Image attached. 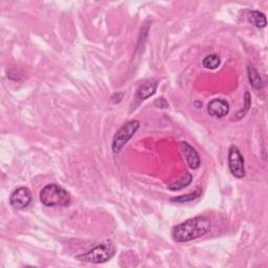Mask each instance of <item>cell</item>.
Here are the masks:
<instances>
[{"label": "cell", "mask_w": 268, "mask_h": 268, "mask_svg": "<svg viewBox=\"0 0 268 268\" xmlns=\"http://www.w3.org/2000/svg\"><path fill=\"white\" fill-rule=\"evenodd\" d=\"M157 89V82L154 80H149L143 83L141 86L139 87L137 91V95L139 97V100L144 101L148 97L152 96Z\"/></svg>", "instance_id": "9c48e42d"}, {"label": "cell", "mask_w": 268, "mask_h": 268, "mask_svg": "<svg viewBox=\"0 0 268 268\" xmlns=\"http://www.w3.org/2000/svg\"><path fill=\"white\" fill-rule=\"evenodd\" d=\"M229 104L223 99H215L208 105V112L211 116L222 118L228 114Z\"/></svg>", "instance_id": "52a82bcc"}, {"label": "cell", "mask_w": 268, "mask_h": 268, "mask_svg": "<svg viewBox=\"0 0 268 268\" xmlns=\"http://www.w3.org/2000/svg\"><path fill=\"white\" fill-rule=\"evenodd\" d=\"M202 191L200 189H197L195 192L193 193H190L188 195H182V196H179V197H175V198H172L171 200L174 201V202H189V201H193L196 198H198L200 195H201Z\"/></svg>", "instance_id": "5bb4252c"}, {"label": "cell", "mask_w": 268, "mask_h": 268, "mask_svg": "<svg viewBox=\"0 0 268 268\" xmlns=\"http://www.w3.org/2000/svg\"><path fill=\"white\" fill-rule=\"evenodd\" d=\"M140 121L137 119H133L128 121L124 126L115 133L112 140V151L114 153H118L124 146L132 139V137L136 134V132L140 128Z\"/></svg>", "instance_id": "277c9868"}, {"label": "cell", "mask_w": 268, "mask_h": 268, "mask_svg": "<svg viewBox=\"0 0 268 268\" xmlns=\"http://www.w3.org/2000/svg\"><path fill=\"white\" fill-rule=\"evenodd\" d=\"M180 147L184 155L187 160L188 165L190 166L191 169H198L200 166V156L197 153V151L195 150L191 145H189L187 142H181Z\"/></svg>", "instance_id": "ba28073f"}, {"label": "cell", "mask_w": 268, "mask_h": 268, "mask_svg": "<svg viewBox=\"0 0 268 268\" xmlns=\"http://www.w3.org/2000/svg\"><path fill=\"white\" fill-rule=\"evenodd\" d=\"M247 74H248V80L249 83L251 84V86L254 88H261L263 86V81L260 76L259 72L257 71L253 66H248L247 68Z\"/></svg>", "instance_id": "8fae6325"}, {"label": "cell", "mask_w": 268, "mask_h": 268, "mask_svg": "<svg viewBox=\"0 0 268 268\" xmlns=\"http://www.w3.org/2000/svg\"><path fill=\"white\" fill-rule=\"evenodd\" d=\"M221 60L219 58V56L217 55H210V56H206L203 59V66L208 69H216L219 65H220Z\"/></svg>", "instance_id": "4fadbf2b"}, {"label": "cell", "mask_w": 268, "mask_h": 268, "mask_svg": "<svg viewBox=\"0 0 268 268\" xmlns=\"http://www.w3.org/2000/svg\"><path fill=\"white\" fill-rule=\"evenodd\" d=\"M248 21L258 29H264L266 27L265 15L259 11H251L248 15Z\"/></svg>", "instance_id": "30bf717a"}, {"label": "cell", "mask_w": 268, "mask_h": 268, "mask_svg": "<svg viewBox=\"0 0 268 268\" xmlns=\"http://www.w3.org/2000/svg\"><path fill=\"white\" fill-rule=\"evenodd\" d=\"M192 178L193 177H192V175L190 173H186L178 181L174 182V184L170 185L168 187V189L171 190V191H179L181 189L187 188L192 182Z\"/></svg>", "instance_id": "7c38bea8"}, {"label": "cell", "mask_w": 268, "mask_h": 268, "mask_svg": "<svg viewBox=\"0 0 268 268\" xmlns=\"http://www.w3.org/2000/svg\"><path fill=\"white\" fill-rule=\"evenodd\" d=\"M154 105H155L156 107H160L161 109H166V108L169 107L168 102L164 99V97H160V99H157V100L155 101Z\"/></svg>", "instance_id": "2e32d148"}, {"label": "cell", "mask_w": 268, "mask_h": 268, "mask_svg": "<svg viewBox=\"0 0 268 268\" xmlns=\"http://www.w3.org/2000/svg\"><path fill=\"white\" fill-rule=\"evenodd\" d=\"M211 220L208 217L198 216L176 225L172 229V236L176 242H189L206 235L211 230Z\"/></svg>", "instance_id": "6da1fadb"}, {"label": "cell", "mask_w": 268, "mask_h": 268, "mask_svg": "<svg viewBox=\"0 0 268 268\" xmlns=\"http://www.w3.org/2000/svg\"><path fill=\"white\" fill-rule=\"evenodd\" d=\"M115 253V247L112 242H106L101 245H97L96 247L92 248L86 253L80 254L77 257L78 260L90 262V263H104L108 260H110Z\"/></svg>", "instance_id": "3957f363"}, {"label": "cell", "mask_w": 268, "mask_h": 268, "mask_svg": "<svg viewBox=\"0 0 268 268\" xmlns=\"http://www.w3.org/2000/svg\"><path fill=\"white\" fill-rule=\"evenodd\" d=\"M40 201L48 208L67 206L70 203V195L66 190L56 184L45 186L40 192Z\"/></svg>", "instance_id": "7a4b0ae2"}, {"label": "cell", "mask_w": 268, "mask_h": 268, "mask_svg": "<svg viewBox=\"0 0 268 268\" xmlns=\"http://www.w3.org/2000/svg\"><path fill=\"white\" fill-rule=\"evenodd\" d=\"M228 168L230 173L237 178L245 177L244 158L236 146H231L228 150Z\"/></svg>", "instance_id": "5b68a950"}, {"label": "cell", "mask_w": 268, "mask_h": 268, "mask_svg": "<svg viewBox=\"0 0 268 268\" xmlns=\"http://www.w3.org/2000/svg\"><path fill=\"white\" fill-rule=\"evenodd\" d=\"M32 201V194L28 188H18L11 195V205L16 210L27 209Z\"/></svg>", "instance_id": "8992f818"}, {"label": "cell", "mask_w": 268, "mask_h": 268, "mask_svg": "<svg viewBox=\"0 0 268 268\" xmlns=\"http://www.w3.org/2000/svg\"><path fill=\"white\" fill-rule=\"evenodd\" d=\"M245 107H244V111H242L241 113H238V118H241L244 116L246 114V112L249 110V108H250V104H251V97H250V94L248 91L245 92Z\"/></svg>", "instance_id": "9a60e30c"}]
</instances>
